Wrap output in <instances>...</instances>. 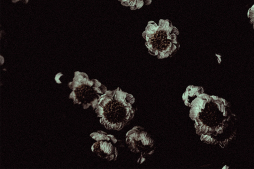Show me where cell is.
I'll use <instances>...</instances> for the list:
<instances>
[{"label":"cell","instance_id":"8992f818","mask_svg":"<svg viewBox=\"0 0 254 169\" xmlns=\"http://www.w3.org/2000/svg\"><path fill=\"white\" fill-rule=\"evenodd\" d=\"M117 140L111 134L102 140L97 141L92 147L91 150L102 159L109 161H115L118 156Z\"/></svg>","mask_w":254,"mask_h":169},{"label":"cell","instance_id":"3957f363","mask_svg":"<svg viewBox=\"0 0 254 169\" xmlns=\"http://www.w3.org/2000/svg\"><path fill=\"white\" fill-rule=\"evenodd\" d=\"M179 32L171 22L160 20L157 25L154 21H149L143 37L149 53L163 59L174 55L180 48L177 41Z\"/></svg>","mask_w":254,"mask_h":169},{"label":"cell","instance_id":"6da1fadb","mask_svg":"<svg viewBox=\"0 0 254 169\" xmlns=\"http://www.w3.org/2000/svg\"><path fill=\"white\" fill-rule=\"evenodd\" d=\"M190 108L189 116L203 142L223 148L235 138L237 120L226 100L204 93L192 101Z\"/></svg>","mask_w":254,"mask_h":169},{"label":"cell","instance_id":"277c9868","mask_svg":"<svg viewBox=\"0 0 254 169\" xmlns=\"http://www.w3.org/2000/svg\"><path fill=\"white\" fill-rule=\"evenodd\" d=\"M126 143L130 151L138 156L137 162L143 164L155 151V142L144 127L135 126L126 135Z\"/></svg>","mask_w":254,"mask_h":169},{"label":"cell","instance_id":"7a4b0ae2","mask_svg":"<svg viewBox=\"0 0 254 169\" xmlns=\"http://www.w3.org/2000/svg\"><path fill=\"white\" fill-rule=\"evenodd\" d=\"M135 99L120 88L101 96L95 109L100 123L106 128L119 131L134 117Z\"/></svg>","mask_w":254,"mask_h":169},{"label":"cell","instance_id":"9c48e42d","mask_svg":"<svg viewBox=\"0 0 254 169\" xmlns=\"http://www.w3.org/2000/svg\"><path fill=\"white\" fill-rule=\"evenodd\" d=\"M248 17L250 20L253 19L254 18V5L251 7L248 12Z\"/></svg>","mask_w":254,"mask_h":169},{"label":"cell","instance_id":"ba28073f","mask_svg":"<svg viewBox=\"0 0 254 169\" xmlns=\"http://www.w3.org/2000/svg\"><path fill=\"white\" fill-rule=\"evenodd\" d=\"M121 4L126 7H130L132 10L139 9L144 4L149 5L151 4V0H119Z\"/></svg>","mask_w":254,"mask_h":169},{"label":"cell","instance_id":"5b68a950","mask_svg":"<svg viewBox=\"0 0 254 169\" xmlns=\"http://www.w3.org/2000/svg\"><path fill=\"white\" fill-rule=\"evenodd\" d=\"M107 91V88L97 79H89L75 87L69 98L74 100L75 104H82L84 109L91 106L94 110L101 96Z\"/></svg>","mask_w":254,"mask_h":169},{"label":"cell","instance_id":"8fae6325","mask_svg":"<svg viewBox=\"0 0 254 169\" xmlns=\"http://www.w3.org/2000/svg\"><path fill=\"white\" fill-rule=\"evenodd\" d=\"M253 28H254V23H253Z\"/></svg>","mask_w":254,"mask_h":169},{"label":"cell","instance_id":"52a82bcc","mask_svg":"<svg viewBox=\"0 0 254 169\" xmlns=\"http://www.w3.org/2000/svg\"><path fill=\"white\" fill-rule=\"evenodd\" d=\"M204 88L201 86H188L182 96V99L186 106L191 107L192 101L200 94L204 93Z\"/></svg>","mask_w":254,"mask_h":169},{"label":"cell","instance_id":"30bf717a","mask_svg":"<svg viewBox=\"0 0 254 169\" xmlns=\"http://www.w3.org/2000/svg\"><path fill=\"white\" fill-rule=\"evenodd\" d=\"M12 1L13 3H16V2H19V1H22V2H23L24 3H27L28 2V0H12Z\"/></svg>","mask_w":254,"mask_h":169}]
</instances>
